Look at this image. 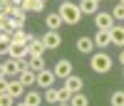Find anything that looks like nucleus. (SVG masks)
Here are the masks:
<instances>
[{"mask_svg":"<svg viewBox=\"0 0 124 106\" xmlns=\"http://www.w3.org/2000/svg\"><path fill=\"white\" fill-rule=\"evenodd\" d=\"M112 57L107 54L104 49H99V52H94V54L89 57V67H92V72L94 74H109L112 72Z\"/></svg>","mask_w":124,"mask_h":106,"instance_id":"1","label":"nucleus"},{"mask_svg":"<svg viewBox=\"0 0 124 106\" xmlns=\"http://www.w3.org/2000/svg\"><path fill=\"white\" fill-rule=\"evenodd\" d=\"M57 13L62 15V20H65V25H77L79 20H82V10H79V5H75V3H70V0H65V3L60 5V10Z\"/></svg>","mask_w":124,"mask_h":106,"instance_id":"2","label":"nucleus"},{"mask_svg":"<svg viewBox=\"0 0 124 106\" xmlns=\"http://www.w3.org/2000/svg\"><path fill=\"white\" fill-rule=\"evenodd\" d=\"M30 69V59H5L3 67H0V77H8V74H23Z\"/></svg>","mask_w":124,"mask_h":106,"instance_id":"3","label":"nucleus"},{"mask_svg":"<svg viewBox=\"0 0 124 106\" xmlns=\"http://www.w3.org/2000/svg\"><path fill=\"white\" fill-rule=\"evenodd\" d=\"M0 94H10V96H25V84L15 79V81H8V77H3V81H0Z\"/></svg>","mask_w":124,"mask_h":106,"instance_id":"4","label":"nucleus"},{"mask_svg":"<svg viewBox=\"0 0 124 106\" xmlns=\"http://www.w3.org/2000/svg\"><path fill=\"white\" fill-rule=\"evenodd\" d=\"M3 54H10L13 59H25V57H30V45H25V42H13L10 47L3 49Z\"/></svg>","mask_w":124,"mask_h":106,"instance_id":"5","label":"nucleus"},{"mask_svg":"<svg viewBox=\"0 0 124 106\" xmlns=\"http://www.w3.org/2000/svg\"><path fill=\"white\" fill-rule=\"evenodd\" d=\"M55 81H57V74L55 69H42V72H37V86L40 89H50V86H55Z\"/></svg>","mask_w":124,"mask_h":106,"instance_id":"6","label":"nucleus"},{"mask_svg":"<svg viewBox=\"0 0 124 106\" xmlns=\"http://www.w3.org/2000/svg\"><path fill=\"white\" fill-rule=\"evenodd\" d=\"M94 25H97V30H112V27L117 25V20H114V15H112V13L99 10V13L94 15Z\"/></svg>","mask_w":124,"mask_h":106,"instance_id":"7","label":"nucleus"},{"mask_svg":"<svg viewBox=\"0 0 124 106\" xmlns=\"http://www.w3.org/2000/svg\"><path fill=\"white\" fill-rule=\"evenodd\" d=\"M94 37H87V35H82L77 40V52L79 54H94Z\"/></svg>","mask_w":124,"mask_h":106,"instance_id":"8","label":"nucleus"},{"mask_svg":"<svg viewBox=\"0 0 124 106\" xmlns=\"http://www.w3.org/2000/svg\"><path fill=\"white\" fill-rule=\"evenodd\" d=\"M55 74H57V79H62V81H65L67 77H72V62L70 59H60L55 64Z\"/></svg>","mask_w":124,"mask_h":106,"instance_id":"9","label":"nucleus"},{"mask_svg":"<svg viewBox=\"0 0 124 106\" xmlns=\"http://www.w3.org/2000/svg\"><path fill=\"white\" fill-rule=\"evenodd\" d=\"M62 84H65V86L72 91V94H79L82 89H85V81H82V77H77V74H72V77H67L65 81H62Z\"/></svg>","mask_w":124,"mask_h":106,"instance_id":"10","label":"nucleus"},{"mask_svg":"<svg viewBox=\"0 0 124 106\" xmlns=\"http://www.w3.org/2000/svg\"><path fill=\"white\" fill-rule=\"evenodd\" d=\"M42 42H45V47H47V49H55V47H60L62 37H60L57 30H47V35H42Z\"/></svg>","mask_w":124,"mask_h":106,"instance_id":"11","label":"nucleus"},{"mask_svg":"<svg viewBox=\"0 0 124 106\" xmlns=\"http://www.w3.org/2000/svg\"><path fill=\"white\" fill-rule=\"evenodd\" d=\"M94 45L99 49H107L112 45V35H109V30H97V35H94Z\"/></svg>","mask_w":124,"mask_h":106,"instance_id":"12","label":"nucleus"},{"mask_svg":"<svg viewBox=\"0 0 124 106\" xmlns=\"http://www.w3.org/2000/svg\"><path fill=\"white\" fill-rule=\"evenodd\" d=\"M45 52H47V47H45L42 37H32V42H30V57H42Z\"/></svg>","mask_w":124,"mask_h":106,"instance_id":"13","label":"nucleus"},{"mask_svg":"<svg viewBox=\"0 0 124 106\" xmlns=\"http://www.w3.org/2000/svg\"><path fill=\"white\" fill-rule=\"evenodd\" d=\"M23 101H25L27 106H40V104L45 101V94H40V91H32V89H30V91H25Z\"/></svg>","mask_w":124,"mask_h":106,"instance_id":"14","label":"nucleus"},{"mask_svg":"<svg viewBox=\"0 0 124 106\" xmlns=\"http://www.w3.org/2000/svg\"><path fill=\"white\" fill-rule=\"evenodd\" d=\"M45 22H47V30H57L60 32V27L65 25V20H62L60 13H50V15H45Z\"/></svg>","mask_w":124,"mask_h":106,"instance_id":"15","label":"nucleus"},{"mask_svg":"<svg viewBox=\"0 0 124 106\" xmlns=\"http://www.w3.org/2000/svg\"><path fill=\"white\" fill-rule=\"evenodd\" d=\"M109 35H112V45H117L124 49V25H114L109 30Z\"/></svg>","mask_w":124,"mask_h":106,"instance_id":"16","label":"nucleus"},{"mask_svg":"<svg viewBox=\"0 0 124 106\" xmlns=\"http://www.w3.org/2000/svg\"><path fill=\"white\" fill-rule=\"evenodd\" d=\"M79 10L85 15H97L99 13V3L97 0H79Z\"/></svg>","mask_w":124,"mask_h":106,"instance_id":"17","label":"nucleus"},{"mask_svg":"<svg viewBox=\"0 0 124 106\" xmlns=\"http://www.w3.org/2000/svg\"><path fill=\"white\" fill-rule=\"evenodd\" d=\"M17 79L25 84V89L27 86H32V84H37V72H32V69H27V72H23V74H17Z\"/></svg>","mask_w":124,"mask_h":106,"instance_id":"18","label":"nucleus"},{"mask_svg":"<svg viewBox=\"0 0 124 106\" xmlns=\"http://www.w3.org/2000/svg\"><path fill=\"white\" fill-rule=\"evenodd\" d=\"M42 94H45V101H47V104H60V89L50 86V89H45Z\"/></svg>","mask_w":124,"mask_h":106,"instance_id":"19","label":"nucleus"},{"mask_svg":"<svg viewBox=\"0 0 124 106\" xmlns=\"http://www.w3.org/2000/svg\"><path fill=\"white\" fill-rule=\"evenodd\" d=\"M25 20H27V15H20V17H10L8 27L13 30V32H15V30H23V27H25Z\"/></svg>","mask_w":124,"mask_h":106,"instance_id":"20","label":"nucleus"},{"mask_svg":"<svg viewBox=\"0 0 124 106\" xmlns=\"http://www.w3.org/2000/svg\"><path fill=\"white\" fill-rule=\"evenodd\" d=\"M13 42H25V45H30V42H32V35H27L25 30H15L13 32Z\"/></svg>","mask_w":124,"mask_h":106,"instance_id":"21","label":"nucleus"},{"mask_svg":"<svg viewBox=\"0 0 124 106\" xmlns=\"http://www.w3.org/2000/svg\"><path fill=\"white\" fill-rule=\"evenodd\" d=\"M30 69H32V72L47 69V67H45V59H42V57H30Z\"/></svg>","mask_w":124,"mask_h":106,"instance_id":"22","label":"nucleus"},{"mask_svg":"<svg viewBox=\"0 0 124 106\" xmlns=\"http://www.w3.org/2000/svg\"><path fill=\"white\" fill-rule=\"evenodd\" d=\"M70 104H72V106H89V99L79 91V94H72V101H70Z\"/></svg>","mask_w":124,"mask_h":106,"instance_id":"23","label":"nucleus"},{"mask_svg":"<svg viewBox=\"0 0 124 106\" xmlns=\"http://www.w3.org/2000/svg\"><path fill=\"white\" fill-rule=\"evenodd\" d=\"M109 104L112 106H124V91H114L109 96Z\"/></svg>","mask_w":124,"mask_h":106,"instance_id":"24","label":"nucleus"},{"mask_svg":"<svg viewBox=\"0 0 124 106\" xmlns=\"http://www.w3.org/2000/svg\"><path fill=\"white\" fill-rule=\"evenodd\" d=\"M42 10H45L42 0H30V13H42Z\"/></svg>","mask_w":124,"mask_h":106,"instance_id":"25","label":"nucleus"},{"mask_svg":"<svg viewBox=\"0 0 124 106\" xmlns=\"http://www.w3.org/2000/svg\"><path fill=\"white\" fill-rule=\"evenodd\" d=\"M112 15H114V20H122V22H124V5H122V3H117V5H114V10H112Z\"/></svg>","mask_w":124,"mask_h":106,"instance_id":"26","label":"nucleus"},{"mask_svg":"<svg viewBox=\"0 0 124 106\" xmlns=\"http://www.w3.org/2000/svg\"><path fill=\"white\" fill-rule=\"evenodd\" d=\"M0 106H15V96H10V94H0Z\"/></svg>","mask_w":124,"mask_h":106,"instance_id":"27","label":"nucleus"},{"mask_svg":"<svg viewBox=\"0 0 124 106\" xmlns=\"http://www.w3.org/2000/svg\"><path fill=\"white\" fill-rule=\"evenodd\" d=\"M119 62H122V67H124V49L119 52Z\"/></svg>","mask_w":124,"mask_h":106,"instance_id":"28","label":"nucleus"},{"mask_svg":"<svg viewBox=\"0 0 124 106\" xmlns=\"http://www.w3.org/2000/svg\"><path fill=\"white\" fill-rule=\"evenodd\" d=\"M57 106H72V104H70V101H62V104H57Z\"/></svg>","mask_w":124,"mask_h":106,"instance_id":"29","label":"nucleus"},{"mask_svg":"<svg viewBox=\"0 0 124 106\" xmlns=\"http://www.w3.org/2000/svg\"><path fill=\"white\" fill-rule=\"evenodd\" d=\"M15 106H27V104H25V101H20V104H15Z\"/></svg>","mask_w":124,"mask_h":106,"instance_id":"30","label":"nucleus"},{"mask_svg":"<svg viewBox=\"0 0 124 106\" xmlns=\"http://www.w3.org/2000/svg\"><path fill=\"white\" fill-rule=\"evenodd\" d=\"M119 3H122V5H124V0H119Z\"/></svg>","mask_w":124,"mask_h":106,"instance_id":"31","label":"nucleus"},{"mask_svg":"<svg viewBox=\"0 0 124 106\" xmlns=\"http://www.w3.org/2000/svg\"><path fill=\"white\" fill-rule=\"evenodd\" d=\"M122 77H124V69H122Z\"/></svg>","mask_w":124,"mask_h":106,"instance_id":"32","label":"nucleus"},{"mask_svg":"<svg viewBox=\"0 0 124 106\" xmlns=\"http://www.w3.org/2000/svg\"><path fill=\"white\" fill-rule=\"evenodd\" d=\"M42 3H47V0H42Z\"/></svg>","mask_w":124,"mask_h":106,"instance_id":"33","label":"nucleus"},{"mask_svg":"<svg viewBox=\"0 0 124 106\" xmlns=\"http://www.w3.org/2000/svg\"><path fill=\"white\" fill-rule=\"evenodd\" d=\"M97 3H102V0H97Z\"/></svg>","mask_w":124,"mask_h":106,"instance_id":"34","label":"nucleus"},{"mask_svg":"<svg viewBox=\"0 0 124 106\" xmlns=\"http://www.w3.org/2000/svg\"><path fill=\"white\" fill-rule=\"evenodd\" d=\"M122 25H124V22H122Z\"/></svg>","mask_w":124,"mask_h":106,"instance_id":"35","label":"nucleus"}]
</instances>
